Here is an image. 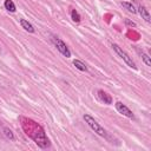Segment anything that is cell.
Returning <instances> with one entry per match:
<instances>
[{
    "mask_svg": "<svg viewBox=\"0 0 151 151\" xmlns=\"http://www.w3.org/2000/svg\"><path fill=\"white\" fill-rule=\"evenodd\" d=\"M21 125H22V129L25 130V133L27 136H29L39 147H41V149L50 147V145H51L50 139L47 138L41 125H39L34 120L27 119V118H21Z\"/></svg>",
    "mask_w": 151,
    "mask_h": 151,
    "instance_id": "cell-1",
    "label": "cell"
},
{
    "mask_svg": "<svg viewBox=\"0 0 151 151\" xmlns=\"http://www.w3.org/2000/svg\"><path fill=\"white\" fill-rule=\"evenodd\" d=\"M84 120H85V123L97 133V134H99L100 137H104V138H106V139H109V133H107V131L103 127V126H100L99 125V123L93 118V117H91L90 114H84Z\"/></svg>",
    "mask_w": 151,
    "mask_h": 151,
    "instance_id": "cell-2",
    "label": "cell"
},
{
    "mask_svg": "<svg viewBox=\"0 0 151 151\" xmlns=\"http://www.w3.org/2000/svg\"><path fill=\"white\" fill-rule=\"evenodd\" d=\"M112 46V48H113V51L119 55V58H122L124 61H125V64L127 65V66H130V67H132V68H137V66H136V64H134V61L132 60V58L131 57H129V54L122 48V47H119L117 44H112L111 45Z\"/></svg>",
    "mask_w": 151,
    "mask_h": 151,
    "instance_id": "cell-3",
    "label": "cell"
},
{
    "mask_svg": "<svg viewBox=\"0 0 151 151\" xmlns=\"http://www.w3.org/2000/svg\"><path fill=\"white\" fill-rule=\"evenodd\" d=\"M52 41H53V44L55 45L57 50H58L64 57H66V58H70V57H71V51L68 50V47L66 46V44H65L60 38L53 37V38H52Z\"/></svg>",
    "mask_w": 151,
    "mask_h": 151,
    "instance_id": "cell-4",
    "label": "cell"
},
{
    "mask_svg": "<svg viewBox=\"0 0 151 151\" xmlns=\"http://www.w3.org/2000/svg\"><path fill=\"white\" fill-rule=\"evenodd\" d=\"M114 105H116V110H117L120 114H123V116H125V117H127V118H131V119L134 118L133 112H132L125 104H123L122 101H117Z\"/></svg>",
    "mask_w": 151,
    "mask_h": 151,
    "instance_id": "cell-5",
    "label": "cell"
},
{
    "mask_svg": "<svg viewBox=\"0 0 151 151\" xmlns=\"http://www.w3.org/2000/svg\"><path fill=\"white\" fill-rule=\"evenodd\" d=\"M98 97L100 98L101 101H104V104H107V105L112 104V97L107 92H105L103 90H98Z\"/></svg>",
    "mask_w": 151,
    "mask_h": 151,
    "instance_id": "cell-6",
    "label": "cell"
},
{
    "mask_svg": "<svg viewBox=\"0 0 151 151\" xmlns=\"http://www.w3.org/2000/svg\"><path fill=\"white\" fill-rule=\"evenodd\" d=\"M138 13L140 14V17L146 21V22H150L151 21V17H150V13H149V11L144 7V6H142V5H139V7H138Z\"/></svg>",
    "mask_w": 151,
    "mask_h": 151,
    "instance_id": "cell-7",
    "label": "cell"
},
{
    "mask_svg": "<svg viewBox=\"0 0 151 151\" xmlns=\"http://www.w3.org/2000/svg\"><path fill=\"white\" fill-rule=\"evenodd\" d=\"M20 25H21V27H22L25 31H27V32H29V33H34V32H35L33 25H32L31 22H28L27 20H25V19H20Z\"/></svg>",
    "mask_w": 151,
    "mask_h": 151,
    "instance_id": "cell-8",
    "label": "cell"
},
{
    "mask_svg": "<svg viewBox=\"0 0 151 151\" xmlns=\"http://www.w3.org/2000/svg\"><path fill=\"white\" fill-rule=\"evenodd\" d=\"M4 6H5V8H6L8 12L14 13V12L17 11V7H15V5H14V2H13L12 0H5Z\"/></svg>",
    "mask_w": 151,
    "mask_h": 151,
    "instance_id": "cell-9",
    "label": "cell"
},
{
    "mask_svg": "<svg viewBox=\"0 0 151 151\" xmlns=\"http://www.w3.org/2000/svg\"><path fill=\"white\" fill-rule=\"evenodd\" d=\"M122 6L125 8V9H127L129 12H131V13H137V9H136V7L133 6V4L132 2H127V1H123L122 2Z\"/></svg>",
    "mask_w": 151,
    "mask_h": 151,
    "instance_id": "cell-10",
    "label": "cell"
},
{
    "mask_svg": "<svg viewBox=\"0 0 151 151\" xmlns=\"http://www.w3.org/2000/svg\"><path fill=\"white\" fill-rule=\"evenodd\" d=\"M73 65H74L76 68H78L79 71H83V72H86V71H87V66H86L83 61H80V60H78V59L73 60Z\"/></svg>",
    "mask_w": 151,
    "mask_h": 151,
    "instance_id": "cell-11",
    "label": "cell"
},
{
    "mask_svg": "<svg viewBox=\"0 0 151 151\" xmlns=\"http://www.w3.org/2000/svg\"><path fill=\"white\" fill-rule=\"evenodd\" d=\"M139 54H140V57H142V60L145 63V65L146 66H151V59H150V57L146 54V53H144L143 51H139Z\"/></svg>",
    "mask_w": 151,
    "mask_h": 151,
    "instance_id": "cell-12",
    "label": "cell"
},
{
    "mask_svg": "<svg viewBox=\"0 0 151 151\" xmlns=\"http://www.w3.org/2000/svg\"><path fill=\"white\" fill-rule=\"evenodd\" d=\"M4 132V134H5V137L7 138V139H9V140H14V134H13V132H12V130H9L8 127H4V130H2Z\"/></svg>",
    "mask_w": 151,
    "mask_h": 151,
    "instance_id": "cell-13",
    "label": "cell"
},
{
    "mask_svg": "<svg viewBox=\"0 0 151 151\" xmlns=\"http://www.w3.org/2000/svg\"><path fill=\"white\" fill-rule=\"evenodd\" d=\"M71 18H72V20H73L74 22H79V21L81 20L80 14H79L76 9H72V12H71Z\"/></svg>",
    "mask_w": 151,
    "mask_h": 151,
    "instance_id": "cell-14",
    "label": "cell"
},
{
    "mask_svg": "<svg viewBox=\"0 0 151 151\" xmlns=\"http://www.w3.org/2000/svg\"><path fill=\"white\" fill-rule=\"evenodd\" d=\"M124 22H125V25H126V26H129V27H136V22L131 21L130 19H125V20H124Z\"/></svg>",
    "mask_w": 151,
    "mask_h": 151,
    "instance_id": "cell-15",
    "label": "cell"
}]
</instances>
